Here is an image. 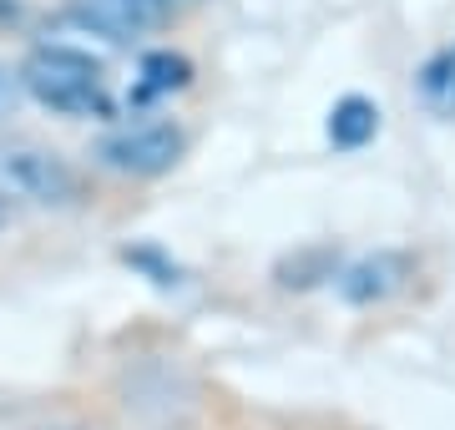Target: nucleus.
Wrapping results in <instances>:
<instances>
[{
    "label": "nucleus",
    "mask_w": 455,
    "mask_h": 430,
    "mask_svg": "<svg viewBox=\"0 0 455 430\" xmlns=\"http://www.w3.org/2000/svg\"><path fill=\"white\" fill-rule=\"evenodd\" d=\"M20 86L26 97L51 107L61 116H107L112 101H107V82H101V61L86 56L76 46H36L26 61H20Z\"/></svg>",
    "instance_id": "obj_1"
},
{
    "label": "nucleus",
    "mask_w": 455,
    "mask_h": 430,
    "mask_svg": "<svg viewBox=\"0 0 455 430\" xmlns=\"http://www.w3.org/2000/svg\"><path fill=\"white\" fill-rule=\"evenodd\" d=\"M410 253H395V249H379V253H364L355 264L339 274V299L344 304H355V309H374V304H385L395 299L400 289L410 283Z\"/></svg>",
    "instance_id": "obj_5"
},
{
    "label": "nucleus",
    "mask_w": 455,
    "mask_h": 430,
    "mask_svg": "<svg viewBox=\"0 0 455 430\" xmlns=\"http://www.w3.org/2000/svg\"><path fill=\"white\" fill-rule=\"evenodd\" d=\"M420 97L435 116H455V46L435 51L420 67Z\"/></svg>",
    "instance_id": "obj_8"
},
{
    "label": "nucleus",
    "mask_w": 455,
    "mask_h": 430,
    "mask_svg": "<svg viewBox=\"0 0 455 430\" xmlns=\"http://www.w3.org/2000/svg\"><path fill=\"white\" fill-rule=\"evenodd\" d=\"M374 132H379V107L364 97H344L334 101V112H329V142L344 152L364 147V142H374Z\"/></svg>",
    "instance_id": "obj_6"
},
{
    "label": "nucleus",
    "mask_w": 455,
    "mask_h": 430,
    "mask_svg": "<svg viewBox=\"0 0 455 430\" xmlns=\"http://www.w3.org/2000/svg\"><path fill=\"white\" fill-rule=\"evenodd\" d=\"M71 20H76L82 31L101 36V41L127 46V41H137V36L167 26L172 11L157 5V0H71Z\"/></svg>",
    "instance_id": "obj_4"
},
{
    "label": "nucleus",
    "mask_w": 455,
    "mask_h": 430,
    "mask_svg": "<svg viewBox=\"0 0 455 430\" xmlns=\"http://www.w3.org/2000/svg\"><path fill=\"white\" fill-rule=\"evenodd\" d=\"M51 430H97V426H51Z\"/></svg>",
    "instance_id": "obj_11"
},
{
    "label": "nucleus",
    "mask_w": 455,
    "mask_h": 430,
    "mask_svg": "<svg viewBox=\"0 0 455 430\" xmlns=\"http://www.w3.org/2000/svg\"><path fill=\"white\" fill-rule=\"evenodd\" d=\"M188 82H193V61L188 56H178V51H147L142 67H137V101L182 92Z\"/></svg>",
    "instance_id": "obj_7"
},
{
    "label": "nucleus",
    "mask_w": 455,
    "mask_h": 430,
    "mask_svg": "<svg viewBox=\"0 0 455 430\" xmlns=\"http://www.w3.org/2000/svg\"><path fill=\"white\" fill-rule=\"evenodd\" d=\"M5 223H11V208H0V233H5Z\"/></svg>",
    "instance_id": "obj_10"
},
{
    "label": "nucleus",
    "mask_w": 455,
    "mask_h": 430,
    "mask_svg": "<svg viewBox=\"0 0 455 430\" xmlns=\"http://www.w3.org/2000/svg\"><path fill=\"white\" fill-rule=\"evenodd\" d=\"M20 97H26V86H20V71L0 67V122L20 107Z\"/></svg>",
    "instance_id": "obj_9"
},
{
    "label": "nucleus",
    "mask_w": 455,
    "mask_h": 430,
    "mask_svg": "<svg viewBox=\"0 0 455 430\" xmlns=\"http://www.w3.org/2000/svg\"><path fill=\"white\" fill-rule=\"evenodd\" d=\"M82 172L36 137H0V208H71Z\"/></svg>",
    "instance_id": "obj_2"
},
{
    "label": "nucleus",
    "mask_w": 455,
    "mask_h": 430,
    "mask_svg": "<svg viewBox=\"0 0 455 430\" xmlns=\"http://www.w3.org/2000/svg\"><path fill=\"white\" fill-rule=\"evenodd\" d=\"M188 152V132L178 122H132V127H116L107 132L92 147L97 167L116 172V178H132V182H147V178H163L182 163Z\"/></svg>",
    "instance_id": "obj_3"
}]
</instances>
